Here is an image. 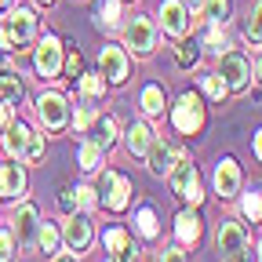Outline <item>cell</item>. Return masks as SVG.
Returning a JSON list of instances; mask_svg holds the SVG:
<instances>
[{"mask_svg": "<svg viewBox=\"0 0 262 262\" xmlns=\"http://www.w3.org/2000/svg\"><path fill=\"white\" fill-rule=\"evenodd\" d=\"M15 233H11V229L8 226H0V262H11L15 258Z\"/></svg>", "mask_w": 262, "mask_h": 262, "instance_id": "obj_31", "label": "cell"}, {"mask_svg": "<svg viewBox=\"0 0 262 262\" xmlns=\"http://www.w3.org/2000/svg\"><path fill=\"white\" fill-rule=\"evenodd\" d=\"M241 208H244V215H248L251 222H262V193H248Z\"/></svg>", "mask_w": 262, "mask_h": 262, "instance_id": "obj_32", "label": "cell"}, {"mask_svg": "<svg viewBox=\"0 0 262 262\" xmlns=\"http://www.w3.org/2000/svg\"><path fill=\"white\" fill-rule=\"evenodd\" d=\"M255 157L262 160V131H258V135H255Z\"/></svg>", "mask_w": 262, "mask_h": 262, "instance_id": "obj_41", "label": "cell"}, {"mask_svg": "<svg viewBox=\"0 0 262 262\" xmlns=\"http://www.w3.org/2000/svg\"><path fill=\"white\" fill-rule=\"evenodd\" d=\"M80 91L88 95V98H98L106 91V80H102V73H84L80 77Z\"/></svg>", "mask_w": 262, "mask_h": 262, "instance_id": "obj_29", "label": "cell"}, {"mask_svg": "<svg viewBox=\"0 0 262 262\" xmlns=\"http://www.w3.org/2000/svg\"><path fill=\"white\" fill-rule=\"evenodd\" d=\"M142 110H146L149 117L164 113V88H160V84H149V88H142Z\"/></svg>", "mask_w": 262, "mask_h": 262, "instance_id": "obj_24", "label": "cell"}, {"mask_svg": "<svg viewBox=\"0 0 262 262\" xmlns=\"http://www.w3.org/2000/svg\"><path fill=\"white\" fill-rule=\"evenodd\" d=\"M55 262H77V255H55Z\"/></svg>", "mask_w": 262, "mask_h": 262, "instance_id": "obj_42", "label": "cell"}, {"mask_svg": "<svg viewBox=\"0 0 262 262\" xmlns=\"http://www.w3.org/2000/svg\"><path fill=\"white\" fill-rule=\"evenodd\" d=\"M91 222H88V215H70V222H66V229H62V241L70 244V251H88L91 248Z\"/></svg>", "mask_w": 262, "mask_h": 262, "instance_id": "obj_13", "label": "cell"}, {"mask_svg": "<svg viewBox=\"0 0 262 262\" xmlns=\"http://www.w3.org/2000/svg\"><path fill=\"white\" fill-rule=\"evenodd\" d=\"M146 160H149V171H153L157 179H164V175L175 168V160H179V157H175L171 146H164L160 139H153V146L146 149Z\"/></svg>", "mask_w": 262, "mask_h": 262, "instance_id": "obj_17", "label": "cell"}, {"mask_svg": "<svg viewBox=\"0 0 262 262\" xmlns=\"http://www.w3.org/2000/svg\"><path fill=\"white\" fill-rule=\"evenodd\" d=\"M182 4H186V8H193V11H201V8H204V0H182Z\"/></svg>", "mask_w": 262, "mask_h": 262, "instance_id": "obj_40", "label": "cell"}, {"mask_svg": "<svg viewBox=\"0 0 262 262\" xmlns=\"http://www.w3.org/2000/svg\"><path fill=\"white\" fill-rule=\"evenodd\" d=\"M58 241H62V233H58L51 222H44V226L37 229V244H40L44 255H58Z\"/></svg>", "mask_w": 262, "mask_h": 262, "instance_id": "obj_25", "label": "cell"}, {"mask_svg": "<svg viewBox=\"0 0 262 262\" xmlns=\"http://www.w3.org/2000/svg\"><path fill=\"white\" fill-rule=\"evenodd\" d=\"M33 37H37V15L29 8H11L0 22V48L4 51H22Z\"/></svg>", "mask_w": 262, "mask_h": 262, "instance_id": "obj_2", "label": "cell"}, {"mask_svg": "<svg viewBox=\"0 0 262 262\" xmlns=\"http://www.w3.org/2000/svg\"><path fill=\"white\" fill-rule=\"evenodd\" d=\"M139 233H142L146 241H153V237L160 233V226H157V211H153V208H142V211H139Z\"/></svg>", "mask_w": 262, "mask_h": 262, "instance_id": "obj_27", "label": "cell"}, {"mask_svg": "<svg viewBox=\"0 0 262 262\" xmlns=\"http://www.w3.org/2000/svg\"><path fill=\"white\" fill-rule=\"evenodd\" d=\"M258 80H262V58H258Z\"/></svg>", "mask_w": 262, "mask_h": 262, "instance_id": "obj_43", "label": "cell"}, {"mask_svg": "<svg viewBox=\"0 0 262 262\" xmlns=\"http://www.w3.org/2000/svg\"><path fill=\"white\" fill-rule=\"evenodd\" d=\"M98 73L110 84H124L127 80V55L120 48H102V55H98Z\"/></svg>", "mask_w": 262, "mask_h": 262, "instance_id": "obj_12", "label": "cell"}, {"mask_svg": "<svg viewBox=\"0 0 262 262\" xmlns=\"http://www.w3.org/2000/svg\"><path fill=\"white\" fill-rule=\"evenodd\" d=\"M229 18V0H204V8H201V18H193L196 26L201 22H215V26H226Z\"/></svg>", "mask_w": 262, "mask_h": 262, "instance_id": "obj_20", "label": "cell"}, {"mask_svg": "<svg viewBox=\"0 0 262 262\" xmlns=\"http://www.w3.org/2000/svg\"><path fill=\"white\" fill-rule=\"evenodd\" d=\"M219 77L226 80V91H244L251 80V62L241 51H226L219 62Z\"/></svg>", "mask_w": 262, "mask_h": 262, "instance_id": "obj_7", "label": "cell"}, {"mask_svg": "<svg viewBox=\"0 0 262 262\" xmlns=\"http://www.w3.org/2000/svg\"><path fill=\"white\" fill-rule=\"evenodd\" d=\"M237 189H241V168H237L233 157H226L215 168V193L222 201H229V196H237Z\"/></svg>", "mask_w": 262, "mask_h": 262, "instance_id": "obj_14", "label": "cell"}, {"mask_svg": "<svg viewBox=\"0 0 262 262\" xmlns=\"http://www.w3.org/2000/svg\"><path fill=\"white\" fill-rule=\"evenodd\" d=\"M175 58H179V66H182V70H189V66H196V62H201V44H179V51H175Z\"/></svg>", "mask_w": 262, "mask_h": 262, "instance_id": "obj_28", "label": "cell"}, {"mask_svg": "<svg viewBox=\"0 0 262 262\" xmlns=\"http://www.w3.org/2000/svg\"><path fill=\"white\" fill-rule=\"evenodd\" d=\"M160 262H186V255H182L179 248H164V255H160Z\"/></svg>", "mask_w": 262, "mask_h": 262, "instance_id": "obj_39", "label": "cell"}, {"mask_svg": "<svg viewBox=\"0 0 262 262\" xmlns=\"http://www.w3.org/2000/svg\"><path fill=\"white\" fill-rule=\"evenodd\" d=\"M4 4H11V0H0V8H4Z\"/></svg>", "mask_w": 262, "mask_h": 262, "instance_id": "obj_46", "label": "cell"}, {"mask_svg": "<svg viewBox=\"0 0 262 262\" xmlns=\"http://www.w3.org/2000/svg\"><path fill=\"white\" fill-rule=\"evenodd\" d=\"M26 193V171L22 164H0V196H8V201H15V196Z\"/></svg>", "mask_w": 262, "mask_h": 262, "instance_id": "obj_16", "label": "cell"}, {"mask_svg": "<svg viewBox=\"0 0 262 262\" xmlns=\"http://www.w3.org/2000/svg\"><path fill=\"white\" fill-rule=\"evenodd\" d=\"M102 153H106V149H102V146H98L95 139H88V142H80V168H84V171H95V168H98V164H102Z\"/></svg>", "mask_w": 262, "mask_h": 262, "instance_id": "obj_23", "label": "cell"}, {"mask_svg": "<svg viewBox=\"0 0 262 262\" xmlns=\"http://www.w3.org/2000/svg\"><path fill=\"white\" fill-rule=\"evenodd\" d=\"M98 189H102V204L110 211H124L127 201H131V182L124 175H117V171H106L102 182H98Z\"/></svg>", "mask_w": 262, "mask_h": 262, "instance_id": "obj_10", "label": "cell"}, {"mask_svg": "<svg viewBox=\"0 0 262 262\" xmlns=\"http://www.w3.org/2000/svg\"><path fill=\"white\" fill-rule=\"evenodd\" d=\"M0 95L8 102L22 98V80H18V70H11V66H0Z\"/></svg>", "mask_w": 262, "mask_h": 262, "instance_id": "obj_21", "label": "cell"}, {"mask_svg": "<svg viewBox=\"0 0 262 262\" xmlns=\"http://www.w3.org/2000/svg\"><path fill=\"white\" fill-rule=\"evenodd\" d=\"M37 219H40V215H37V208H33V204H22V208L15 211V229H11V233L18 237V248H29L33 241H37V229H40Z\"/></svg>", "mask_w": 262, "mask_h": 262, "instance_id": "obj_15", "label": "cell"}, {"mask_svg": "<svg viewBox=\"0 0 262 262\" xmlns=\"http://www.w3.org/2000/svg\"><path fill=\"white\" fill-rule=\"evenodd\" d=\"M40 4H51V0H40Z\"/></svg>", "mask_w": 262, "mask_h": 262, "instance_id": "obj_47", "label": "cell"}, {"mask_svg": "<svg viewBox=\"0 0 262 262\" xmlns=\"http://www.w3.org/2000/svg\"><path fill=\"white\" fill-rule=\"evenodd\" d=\"M168 179H171V189L182 196V201H189V204H201L204 201V189H201V175H196V168L189 160H175V168L168 171Z\"/></svg>", "mask_w": 262, "mask_h": 262, "instance_id": "obj_5", "label": "cell"}, {"mask_svg": "<svg viewBox=\"0 0 262 262\" xmlns=\"http://www.w3.org/2000/svg\"><path fill=\"white\" fill-rule=\"evenodd\" d=\"M215 244H219L222 262H241V258H244V251H248V229H244L241 222H233V219H226V222L219 226Z\"/></svg>", "mask_w": 262, "mask_h": 262, "instance_id": "obj_3", "label": "cell"}, {"mask_svg": "<svg viewBox=\"0 0 262 262\" xmlns=\"http://www.w3.org/2000/svg\"><path fill=\"white\" fill-rule=\"evenodd\" d=\"M124 142H127V153L131 157H146V149L153 146V131H149V124H131L127 127V135H124Z\"/></svg>", "mask_w": 262, "mask_h": 262, "instance_id": "obj_18", "label": "cell"}, {"mask_svg": "<svg viewBox=\"0 0 262 262\" xmlns=\"http://www.w3.org/2000/svg\"><path fill=\"white\" fill-rule=\"evenodd\" d=\"M106 262H124V258H117V255H113V258H106Z\"/></svg>", "mask_w": 262, "mask_h": 262, "instance_id": "obj_45", "label": "cell"}, {"mask_svg": "<svg viewBox=\"0 0 262 262\" xmlns=\"http://www.w3.org/2000/svg\"><path fill=\"white\" fill-rule=\"evenodd\" d=\"M204 91H208L211 98H222V95H226V80H222L219 73H208V77H204Z\"/></svg>", "mask_w": 262, "mask_h": 262, "instance_id": "obj_35", "label": "cell"}, {"mask_svg": "<svg viewBox=\"0 0 262 262\" xmlns=\"http://www.w3.org/2000/svg\"><path fill=\"white\" fill-rule=\"evenodd\" d=\"M37 117H40V124H44L48 131H62L66 120H70V106H66V98H62V95L44 91V95L37 98Z\"/></svg>", "mask_w": 262, "mask_h": 262, "instance_id": "obj_9", "label": "cell"}, {"mask_svg": "<svg viewBox=\"0 0 262 262\" xmlns=\"http://www.w3.org/2000/svg\"><path fill=\"white\" fill-rule=\"evenodd\" d=\"M15 120V106L8 102V98H0V135L8 131V124Z\"/></svg>", "mask_w": 262, "mask_h": 262, "instance_id": "obj_38", "label": "cell"}, {"mask_svg": "<svg viewBox=\"0 0 262 262\" xmlns=\"http://www.w3.org/2000/svg\"><path fill=\"white\" fill-rule=\"evenodd\" d=\"M171 124L182 131V135H196V131L204 127V106H201V98H196L193 91L179 95V102L171 110Z\"/></svg>", "mask_w": 262, "mask_h": 262, "instance_id": "obj_4", "label": "cell"}, {"mask_svg": "<svg viewBox=\"0 0 262 262\" xmlns=\"http://www.w3.org/2000/svg\"><path fill=\"white\" fill-rule=\"evenodd\" d=\"M175 237H179L182 244H196V241H201V219H196L193 211H179V219H175Z\"/></svg>", "mask_w": 262, "mask_h": 262, "instance_id": "obj_19", "label": "cell"}, {"mask_svg": "<svg viewBox=\"0 0 262 262\" xmlns=\"http://www.w3.org/2000/svg\"><path fill=\"white\" fill-rule=\"evenodd\" d=\"M258 262H262V241H258Z\"/></svg>", "mask_w": 262, "mask_h": 262, "instance_id": "obj_44", "label": "cell"}, {"mask_svg": "<svg viewBox=\"0 0 262 262\" xmlns=\"http://www.w3.org/2000/svg\"><path fill=\"white\" fill-rule=\"evenodd\" d=\"M95 120H98V113H95L91 106H80V110H77V120H73V124H77V131H88V127H91Z\"/></svg>", "mask_w": 262, "mask_h": 262, "instance_id": "obj_37", "label": "cell"}, {"mask_svg": "<svg viewBox=\"0 0 262 262\" xmlns=\"http://www.w3.org/2000/svg\"><path fill=\"white\" fill-rule=\"evenodd\" d=\"M95 142L102 146V149H110V146L117 142V120H113V117H106V120H102V135H98Z\"/></svg>", "mask_w": 262, "mask_h": 262, "instance_id": "obj_33", "label": "cell"}, {"mask_svg": "<svg viewBox=\"0 0 262 262\" xmlns=\"http://www.w3.org/2000/svg\"><path fill=\"white\" fill-rule=\"evenodd\" d=\"M102 241H106V248H110L117 258H124V262L131 258V237L124 233V229H106V237H102Z\"/></svg>", "mask_w": 262, "mask_h": 262, "instance_id": "obj_22", "label": "cell"}, {"mask_svg": "<svg viewBox=\"0 0 262 262\" xmlns=\"http://www.w3.org/2000/svg\"><path fill=\"white\" fill-rule=\"evenodd\" d=\"M244 37L258 48L262 44V0H258V4L248 11V22H244Z\"/></svg>", "mask_w": 262, "mask_h": 262, "instance_id": "obj_26", "label": "cell"}, {"mask_svg": "<svg viewBox=\"0 0 262 262\" xmlns=\"http://www.w3.org/2000/svg\"><path fill=\"white\" fill-rule=\"evenodd\" d=\"M73 201H77L80 211H91V208H95V189H91V186H77V189H73Z\"/></svg>", "mask_w": 262, "mask_h": 262, "instance_id": "obj_34", "label": "cell"}, {"mask_svg": "<svg viewBox=\"0 0 262 262\" xmlns=\"http://www.w3.org/2000/svg\"><path fill=\"white\" fill-rule=\"evenodd\" d=\"M62 55H66V44L55 37V33H48V37H40V44H37V73L44 77V80H55V77H62Z\"/></svg>", "mask_w": 262, "mask_h": 262, "instance_id": "obj_6", "label": "cell"}, {"mask_svg": "<svg viewBox=\"0 0 262 262\" xmlns=\"http://www.w3.org/2000/svg\"><path fill=\"white\" fill-rule=\"evenodd\" d=\"M120 4H124V0H106V4L98 8V22H102V26H117L120 22Z\"/></svg>", "mask_w": 262, "mask_h": 262, "instance_id": "obj_30", "label": "cell"}, {"mask_svg": "<svg viewBox=\"0 0 262 262\" xmlns=\"http://www.w3.org/2000/svg\"><path fill=\"white\" fill-rule=\"evenodd\" d=\"M124 44L135 51V55H149L157 48V29L146 15H135L127 26H124Z\"/></svg>", "mask_w": 262, "mask_h": 262, "instance_id": "obj_8", "label": "cell"}, {"mask_svg": "<svg viewBox=\"0 0 262 262\" xmlns=\"http://www.w3.org/2000/svg\"><path fill=\"white\" fill-rule=\"evenodd\" d=\"M160 26H164L168 37L182 40L189 33V8L182 4V0H164V4H160Z\"/></svg>", "mask_w": 262, "mask_h": 262, "instance_id": "obj_11", "label": "cell"}, {"mask_svg": "<svg viewBox=\"0 0 262 262\" xmlns=\"http://www.w3.org/2000/svg\"><path fill=\"white\" fill-rule=\"evenodd\" d=\"M62 70L70 73V77H77V73H80V51H77V48H70V51L62 55Z\"/></svg>", "mask_w": 262, "mask_h": 262, "instance_id": "obj_36", "label": "cell"}, {"mask_svg": "<svg viewBox=\"0 0 262 262\" xmlns=\"http://www.w3.org/2000/svg\"><path fill=\"white\" fill-rule=\"evenodd\" d=\"M4 149L18 164H37L44 157V135H37V131L29 124H22V120H11L8 131H4Z\"/></svg>", "mask_w": 262, "mask_h": 262, "instance_id": "obj_1", "label": "cell"}]
</instances>
